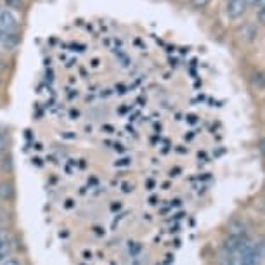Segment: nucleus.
<instances>
[{
  "instance_id": "f257e3e1",
  "label": "nucleus",
  "mask_w": 265,
  "mask_h": 265,
  "mask_svg": "<svg viewBox=\"0 0 265 265\" xmlns=\"http://www.w3.org/2000/svg\"><path fill=\"white\" fill-rule=\"evenodd\" d=\"M17 30V17L11 11L0 7V31L4 35H11Z\"/></svg>"
},
{
  "instance_id": "f03ea898",
  "label": "nucleus",
  "mask_w": 265,
  "mask_h": 265,
  "mask_svg": "<svg viewBox=\"0 0 265 265\" xmlns=\"http://www.w3.org/2000/svg\"><path fill=\"white\" fill-rule=\"evenodd\" d=\"M246 9H248L246 0H229V2H226V14L227 17H231V19H239V17H243Z\"/></svg>"
},
{
  "instance_id": "7ed1b4c3",
  "label": "nucleus",
  "mask_w": 265,
  "mask_h": 265,
  "mask_svg": "<svg viewBox=\"0 0 265 265\" xmlns=\"http://www.w3.org/2000/svg\"><path fill=\"white\" fill-rule=\"evenodd\" d=\"M227 234L229 237H244V226L241 222H231L227 227Z\"/></svg>"
},
{
  "instance_id": "20e7f679",
  "label": "nucleus",
  "mask_w": 265,
  "mask_h": 265,
  "mask_svg": "<svg viewBox=\"0 0 265 265\" xmlns=\"http://www.w3.org/2000/svg\"><path fill=\"white\" fill-rule=\"evenodd\" d=\"M0 198L7 201L14 198V186L11 182H0Z\"/></svg>"
},
{
  "instance_id": "39448f33",
  "label": "nucleus",
  "mask_w": 265,
  "mask_h": 265,
  "mask_svg": "<svg viewBox=\"0 0 265 265\" xmlns=\"http://www.w3.org/2000/svg\"><path fill=\"white\" fill-rule=\"evenodd\" d=\"M257 35H258V30L255 28L253 25H244L243 36H244L246 40H255V38H257Z\"/></svg>"
},
{
  "instance_id": "423d86ee",
  "label": "nucleus",
  "mask_w": 265,
  "mask_h": 265,
  "mask_svg": "<svg viewBox=\"0 0 265 265\" xmlns=\"http://www.w3.org/2000/svg\"><path fill=\"white\" fill-rule=\"evenodd\" d=\"M251 81H253V84L257 85L258 89H263V87H265V75H263V73H257Z\"/></svg>"
},
{
  "instance_id": "0eeeda50",
  "label": "nucleus",
  "mask_w": 265,
  "mask_h": 265,
  "mask_svg": "<svg viewBox=\"0 0 265 265\" xmlns=\"http://www.w3.org/2000/svg\"><path fill=\"white\" fill-rule=\"evenodd\" d=\"M191 4H193L194 7H198V9H203V7L208 6L210 0H191Z\"/></svg>"
},
{
  "instance_id": "6e6552de",
  "label": "nucleus",
  "mask_w": 265,
  "mask_h": 265,
  "mask_svg": "<svg viewBox=\"0 0 265 265\" xmlns=\"http://www.w3.org/2000/svg\"><path fill=\"white\" fill-rule=\"evenodd\" d=\"M6 148H7V139H6V135L0 132V153H2V151H6Z\"/></svg>"
},
{
  "instance_id": "1a4fd4ad",
  "label": "nucleus",
  "mask_w": 265,
  "mask_h": 265,
  "mask_svg": "<svg viewBox=\"0 0 265 265\" xmlns=\"http://www.w3.org/2000/svg\"><path fill=\"white\" fill-rule=\"evenodd\" d=\"M0 265H21V262H19V260H17V258H7V260H4V262L2 263H0Z\"/></svg>"
},
{
  "instance_id": "9d476101",
  "label": "nucleus",
  "mask_w": 265,
  "mask_h": 265,
  "mask_svg": "<svg viewBox=\"0 0 265 265\" xmlns=\"http://www.w3.org/2000/svg\"><path fill=\"white\" fill-rule=\"evenodd\" d=\"M258 21L263 23V25H265V7H262V9L258 11Z\"/></svg>"
},
{
  "instance_id": "9b49d317",
  "label": "nucleus",
  "mask_w": 265,
  "mask_h": 265,
  "mask_svg": "<svg viewBox=\"0 0 265 265\" xmlns=\"http://www.w3.org/2000/svg\"><path fill=\"white\" fill-rule=\"evenodd\" d=\"M258 149H260V153H262L263 156H265V139H262V140L258 142Z\"/></svg>"
},
{
  "instance_id": "f8f14e48",
  "label": "nucleus",
  "mask_w": 265,
  "mask_h": 265,
  "mask_svg": "<svg viewBox=\"0 0 265 265\" xmlns=\"http://www.w3.org/2000/svg\"><path fill=\"white\" fill-rule=\"evenodd\" d=\"M255 6H258V7H265V0H258V2L255 4Z\"/></svg>"
},
{
  "instance_id": "ddd939ff",
  "label": "nucleus",
  "mask_w": 265,
  "mask_h": 265,
  "mask_svg": "<svg viewBox=\"0 0 265 265\" xmlns=\"http://www.w3.org/2000/svg\"><path fill=\"white\" fill-rule=\"evenodd\" d=\"M2 38H4V33H2V31H0V42H2Z\"/></svg>"
},
{
  "instance_id": "4468645a",
  "label": "nucleus",
  "mask_w": 265,
  "mask_h": 265,
  "mask_svg": "<svg viewBox=\"0 0 265 265\" xmlns=\"http://www.w3.org/2000/svg\"><path fill=\"white\" fill-rule=\"evenodd\" d=\"M262 253L265 255V243H263V246H262Z\"/></svg>"
},
{
  "instance_id": "2eb2a0df",
  "label": "nucleus",
  "mask_w": 265,
  "mask_h": 265,
  "mask_svg": "<svg viewBox=\"0 0 265 265\" xmlns=\"http://www.w3.org/2000/svg\"><path fill=\"white\" fill-rule=\"evenodd\" d=\"M263 212H265V203H263Z\"/></svg>"
},
{
  "instance_id": "dca6fc26",
  "label": "nucleus",
  "mask_w": 265,
  "mask_h": 265,
  "mask_svg": "<svg viewBox=\"0 0 265 265\" xmlns=\"http://www.w3.org/2000/svg\"><path fill=\"white\" fill-rule=\"evenodd\" d=\"M226 2H229V0H226Z\"/></svg>"
},
{
  "instance_id": "f3484780",
  "label": "nucleus",
  "mask_w": 265,
  "mask_h": 265,
  "mask_svg": "<svg viewBox=\"0 0 265 265\" xmlns=\"http://www.w3.org/2000/svg\"><path fill=\"white\" fill-rule=\"evenodd\" d=\"M0 70H2V68H0Z\"/></svg>"
}]
</instances>
